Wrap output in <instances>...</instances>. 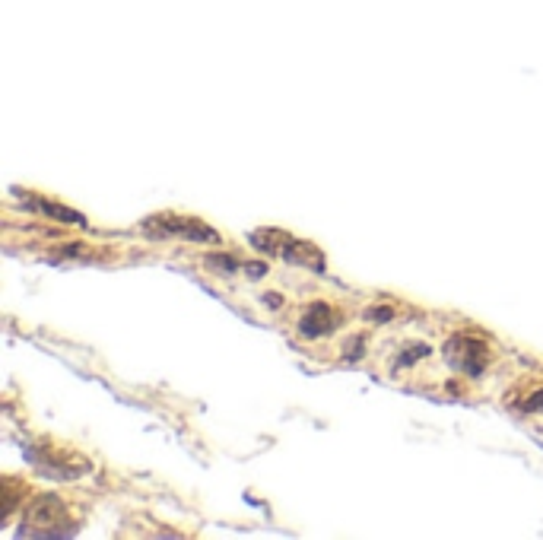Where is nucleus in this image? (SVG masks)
<instances>
[{"label":"nucleus","instance_id":"39448f33","mask_svg":"<svg viewBox=\"0 0 543 540\" xmlns=\"http://www.w3.org/2000/svg\"><path fill=\"white\" fill-rule=\"evenodd\" d=\"M340 315L331 309L328 302H312L309 309H305V315H302V321H299V331L305 334V337H324V334H331L334 328H337V321Z\"/></svg>","mask_w":543,"mask_h":540},{"label":"nucleus","instance_id":"20e7f679","mask_svg":"<svg viewBox=\"0 0 543 540\" xmlns=\"http://www.w3.org/2000/svg\"><path fill=\"white\" fill-rule=\"evenodd\" d=\"M143 229L156 232V236H175V239H188V242H220L216 229H210L204 220L197 216H172V213H159L150 216Z\"/></svg>","mask_w":543,"mask_h":540},{"label":"nucleus","instance_id":"423d86ee","mask_svg":"<svg viewBox=\"0 0 543 540\" xmlns=\"http://www.w3.org/2000/svg\"><path fill=\"white\" fill-rule=\"evenodd\" d=\"M26 204H29L32 210L45 213V216H54V220H61V223H67V226H86L83 213L70 210V207H61V204H51V201H45V197H26Z\"/></svg>","mask_w":543,"mask_h":540},{"label":"nucleus","instance_id":"7ed1b4c3","mask_svg":"<svg viewBox=\"0 0 543 540\" xmlns=\"http://www.w3.org/2000/svg\"><path fill=\"white\" fill-rule=\"evenodd\" d=\"M445 363L461 375L477 378L483 375L486 363H490V347L470 334H458L445 344Z\"/></svg>","mask_w":543,"mask_h":540},{"label":"nucleus","instance_id":"1a4fd4ad","mask_svg":"<svg viewBox=\"0 0 543 540\" xmlns=\"http://www.w3.org/2000/svg\"><path fill=\"white\" fill-rule=\"evenodd\" d=\"M521 410H528V413H540L543 410V388L534 391L528 401H521Z\"/></svg>","mask_w":543,"mask_h":540},{"label":"nucleus","instance_id":"0eeeda50","mask_svg":"<svg viewBox=\"0 0 543 540\" xmlns=\"http://www.w3.org/2000/svg\"><path fill=\"white\" fill-rule=\"evenodd\" d=\"M423 356H429V347H426V344H410V347H404L401 353H397L394 366H397V369H404V366L410 369L413 363H420Z\"/></svg>","mask_w":543,"mask_h":540},{"label":"nucleus","instance_id":"9d476101","mask_svg":"<svg viewBox=\"0 0 543 540\" xmlns=\"http://www.w3.org/2000/svg\"><path fill=\"white\" fill-rule=\"evenodd\" d=\"M366 318H369V321H375V324H382V321H388V318H391V309H369V312H366Z\"/></svg>","mask_w":543,"mask_h":540},{"label":"nucleus","instance_id":"f03ea898","mask_svg":"<svg viewBox=\"0 0 543 540\" xmlns=\"http://www.w3.org/2000/svg\"><path fill=\"white\" fill-rule=\"evenodd\" d=\"M77 525L70 521V509L64 506L61 496H39L32 499V506L23 515V534L48 537V534H70Z\"/></svg>","mask_w":543,"mask_h":540},{"label":"nucleus","instance_id":"f257e3e1","mask_svg":"<svg viewBox=\"0 0 543 540\" xmlns=\"http://www.w3.org/2000/svg\"><path fill=\"white\" fill-rule=\"evenodd\" d=\"M251 245L264 255H274V258H283L289 264H299V267H312L315 274L324 270V255L312 245V242H302V239H293L289 232H280V229H258L251 232Z\"/></svg>","mask_w":543,"mask_h":540},{"label":"nucleus","instance_id":"6e6552de","mask_svg":"<svg viewBox=\"0 0 543 540\" xmlns=\"http://www.w3.org/2000/svg\"><path fill=\"white\" fill-rule=\"evenodd\" d=\"M204 264H207V267H220L216 274H235L239 267H245L239 258H232V255H207Z\"/></svg>","mask_w":543,"mask_h":540}]
</instances>
